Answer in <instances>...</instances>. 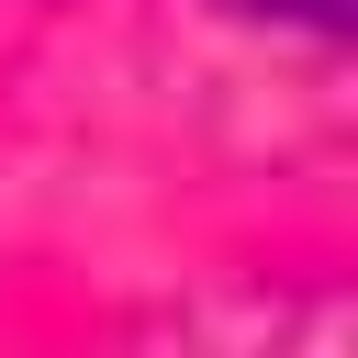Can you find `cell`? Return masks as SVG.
I'll return each mask as SVG.
<instances>
[{"label": "cell", "instance_id": "6da1fadb", "mask_svg": "<svg viewBox=\"0 0 358 358\" xmlns=\"http://www.w3.org/2000/svg\"><path fill=\"white\" fill-rule=\"evenodd\" d=\"M224 11H257V22H302V34H347L358 0H224Z\"/></svg>", "mask_w": 358, "mask_h": 358}]
</instances>
